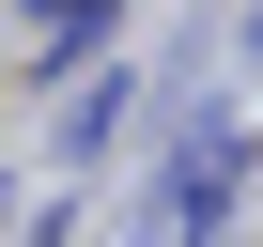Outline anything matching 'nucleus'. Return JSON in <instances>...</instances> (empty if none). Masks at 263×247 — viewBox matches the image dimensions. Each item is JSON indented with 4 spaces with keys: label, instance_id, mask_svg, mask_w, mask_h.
Instances as JSON below:
<instances>
[{
    "label": "nucleus",
    "instance_id": "obj_1",
    "mask_svg": "<svg viewBox=\"0 0 263 247\" xmlns=\"http://www.w3.org/2000/svg\"><path fill=\"white\" fill-rule=\"evenodd\" d=\"M124 0H47V47H78V31H108Z\"/></svg>",
    "mask_w": 263,
    "mask_h": 247
}]
</instances>
